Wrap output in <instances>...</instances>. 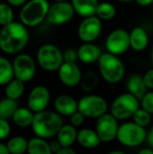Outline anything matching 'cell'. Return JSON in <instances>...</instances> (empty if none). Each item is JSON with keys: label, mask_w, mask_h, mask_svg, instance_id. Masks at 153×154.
Instances as JSON below:
<instances>
[{"label": "cell", "mask_w": 153, "mask_h": 154, "mask_svg": "<svg viewBox=\"0 0 153 154\" xmlns=\"http://www.w3.org/2000/svg\"><path fill=\"white\" fill-rule=\"evenodd\" d=\"M29 33L23 23L11 22L0 32V49L8 54L21 51L28 43Z\"/></svg>", "instance_id": "6da1fadb"}, {"label": "cell", "mask_w": 153, "mask_h": 154, "mask_svg": "<svg viewBox=\"0 0 153 154\" xmlns=\"http://www.w3.org/2000/svg\"><path fill=\"white\" fill-rule=\"evenodd\" d=\"M62 125L63 120L58 112L43 110L35 113L32 128L36 136L48 139L57 135Z\"/></svg>", "instance_id": "7a4b0ae2"}, {"label": "cell", "mask_w": 153, "mask_h": 154, "mask_svg": "<svg viewBox=\"0 0 153 154\" xmlns=\"http://www.w3.org/2000/svg\"><path fill=\"white\" fill-rule=\"evenodd\" d=\"M97 61L100 74L107 83L117 84L124 79L125 67L117 55L110 52L102 53Z\"/></svg>", "instance_id": "3957f363"}, {"label": "cell", "mask_w": 153, "mask_h": 154, "mask_svg": "<svg viewBox=\"0 0 153 154\" xmlns=\"http://www.w3.org/2000/svg\"><path fill=\"white\" fill-rule=\"evenodd\" d=\"M48 0H31L27 2L20 12L21 22L28 27H34L47 18L50 9Z\"/></svg>", "instance_id": "277c9868"}, {"label": "cell", "mask_w": 153, "mask_h": 154, "mask_svg": "<svg viewBox=\"0 0 153 154\" xmlns=\"http://www.w3.org/2000/svg\"><path fill=\"white\" fill-rule=\"evenodd\" d=\"M116 138L124 146L136 147L145 142L147 139V132L145 127L134 122H128L119 126Z\"/></svg>", "instance_id": "5b68a950"}, {"label": "cell", "mask_w": 153, "mask_h": 154, "mask_svg": "<svg viewBox=\"0 0 153 154\" xmlns=\"http://www.w3.org/2000/svg\"><path fill=\"white\" fill-rule=\"evenodd\" d=\"M139 99L131 93H124L118 96L111 104L110 113L117 120H125L133 116L140 108Z\"/></svg>", "instance_id": "8992f818"}, {"label": "cell", "mask_w": 153, "mask_h": 154, "mask_svg": "<svg viewBox=\"0 0 153 154\" xmlns=\"http://www.w3.org/2000/svg\"><path fill=\"white\" fill-rule=\"evenodd\" d=\"M37 60L42 69L46 71H56L59 70L64 62L63 53L56 45L46 43L39 48Z\"/></svg>", "instance_id": "52a82bcc"}, {"label": "cell", "mask_w": 153, "mask_h": 154, "mask_svg": "<svg viewBox=\"0 0 153 154\" xmlns=\"http://www.w3.org/2000/svg\"><path fill=\"white\" fill-rule=\"evenodd\" d=\"M78 103V111L86 117L98 118L107 112L108 105L106 100L98 95H87L80 98Z\"/></svg>", "instance_id": "ba28073f"}, {"label": "cell", "mask_w": 153, "mask_h": 154, "mask_svg": "<svg viewBox=\"0 0 153 154\" xmlns=\"http://www.w3.org/2000/svg\"><path fill=\"white\" fill-rule=\"evenodd\" d=\"M75 14V9L71 3L67 1L56 2L50 6L47 20L50 24L60 25L69 22Z\"/></svg>", "instance_id": "9c48e42d"}, {"label": "cell", "mask_w": 153, "mask_h": 154, "mask_svg": "<svg viewBox=\"0 0 153 154\" xmlns=\"http://www.w3.org/2000/svg\"><path fill=\"white\" fill-rule=\"evenodd\" d=\"M130 47V33L124 29L112 31L106 40V48L108 52L117 56L126 52Z\"/></svg>", "instance_id": "30bf717a"}, {"label": "cell", "mask_w": 153, "mask_h": 154, "mask_svg": "<svg viewBox=\"0 0 153 154\" xmlns=\"http://www.w3.org/2000/svg\"><path fill=\"white\" fill-rule=\"evenodd\" d=\"M119 125L117 119L110 113H106L97 118L96 131L98 134L102 143H110L117 137Z\"/></svg>", "instance_id": "8fae6325"}, {"label": "cell", "mask_w": 153, "mask_h": 154, "mask_svg": "<svg viewBox=\"0 0 153 154\" xmlns=\"http://www.w3.org/2000/svg\"><path fill=\"white\" fill-rule=\"evenodd\" d=\"M103 29L102 20L96 15L85 17L78 28V38L84 42H93L96 41Z\"/></svg>", "instance_id": "7c38bea8"}, {"label": "cell", "mask_w": 153, "mask_h": 154, "mask_svg": "<svg viewBox=\"0 0 153 154\" xmlns=\"http://www.w3.org/2000/svg\"><path fill=\"white\" fill-rule=\"evenodd\" d=\"M13 68L15 79L23 82L32 80L35 75V62L28 54H19L14 60Z\"/></svg>", "instance_id": "4fadbf2b"}, {"label": "cell", "mask_w": 153, "mask_h": 154, "mask_svg": "<svg viewBox=\"0 0 153 154\" xmlns=\"http://www.w3.org/2000/svg\"><path fill=\"white\" fill-rule=\"evenodd\" d=\"M58 71L59 79L63 85L73 88L81 83L82 73L80 69L75 62L64 61Z\"/></svg>", "instance_id": "5bb4252c"}, {"label": "cell", "mask_w": 153, "mask_h": 154, "mask_svg": "<svg viewBox=\"0 0 153 154\" xmlns=\"http://www.w3.org/2000/svg\"><path fill=\"white\" fill-rule=\"evenodd\" d=\"M50 94L44 86H37L32 89L28 97V106L34 112H41L46 109L50 103Z\"/></svg>", "instance_id": "9a60e30c"}, {"label": "cell", "mask_w": 153, "mask_h": 154, "mask_svg": "<svg viewBox=\"0 0 153 154\" xmlns=\"http://www.w3.org/2000/svg\"><path fill=\"white\" fill-rule=\"evenodd\" d=\"M54 107L56 112L60 116H71L74 113L78 111V103L71 96L63 94L56 97Z\"/></svg>", "instance_id": "2e32d148"}, {"label": "cell", "mask_w": 153, "mask_h": 154, "mask_svg": "<svg viewBox=\"0 0 153 154\" xmlns=\"http://www.w3.org/2000/svg\"><path fill=\"white\" fill-rule=\"evenodd\" d=\"M101 55V49L92 42H85L78 50V57L79 60L86 64H91L97 61Z\"/></svg>", "instance_id": "e0dca14e"}, {"label": "cell", "mask_w": 153, "mask_h": 154, "mask_svg": "<svg viewBox=\"0 0 153 154\" xmlns=\"http://www.w3.org/2000/svg\"><path fill=\"white\" fill-rule=\"evenodd\" d=\"M77 142L86 149H95L100 145L101 139L96 130L83 128L78 132Z\"/></svg>", "instance_id": "ac0fdd59"}, {"label": "cell", "mask_w": 153, "mask_h": 154, "mask_svg": "<svg viewBox=\"0 0 153 154\" xmlns=\"http://www.w3.org/2000/svg\"><path fill=\"white\" fill-rule=\"evenodd\" d=\"M131 48L136 51H144L149 44V36L145 29L137 26L130 32Z\"/></svg>", "instance_id": "d6986e66"}, {"label": "cell", "mask_w": 153, "mask_h": 154, "mask_svg": "<svg viewBox=\"0 0 153 154\" xmlns=\"http://www.w3.org/2000/svg\"><path fill=\"white\" fill-rule=\"evenodd\" d=\"M126 88L129 93L133 94L139 100L142 98V97L147 93V86L144 82L143 77L138 74L132 75L126 83Z\"/></svg>", "instance_id": "ffe728a7"}, {"label": "cell", "mask_w": 153, "mask_h": 154, "mask_svg": "<svg viewBox=\"0 0 153 154\" xmlns=\"http://www.w3.org/2000/svg\"><path fill=\"white\" fill-rule=\"evenodd\" d=\"M78 131L73 125H63L60 129L57 139L61 147H71L77 141Z\"/></svg>", "instance_id": "44dd1931"}, {"label": "cell", "mask_w": 153, "mask_h": 154, "mask_svg": "<svg viewBox=\"0 0 153 154\" xmlns=\"http://www.w3.org/2000/svg\"><path fill=\"white\" fill-rule=\"evenodd\" d=\"M71 4L75 12L82 17H88L96 15V7L98 5L97 0H71Z\"/></svg>", "instance_id": "7402d4cb"}, {"label": "cell", "mask_w": 153, "mask_h": 154, "mask_svg": "<svg viewBox=\"0 0 153 154\" xmlns=\"http://www.w3.org/2000/svg\"><path fill=\"white\" fill-rule=\"evenodd\" d=\"M33 117H34V115L30 108L20 107V108H17V110L15 111L13 116V120H14V123L17 126L24 128V127H28L32 125Z\"/></svg>", "instance_id": "603a6c76"}, {"label": "cell", "mask_w": 153, "mask_h": 154, "mask_svg": "<svg viewBox=\"0 0 153 154\" xmlns=\"http://www.w3.org/2000/svg\"><path fill=\"white\" fill-rule=\"evenodd\" d=\"M27 152L30 154H50L51 150L50 147V143L41 137H34L32 138L28 142V149Z\"/></svg>", "instance_id": "cb8c5ba5"}, {"label": "cell", "mask_w": 153, "mask_h": 154, "mask_svg": "<svg viewBox=\"0 0 153 154\" xmlns=\"http://www.w3.org/2000/svg\"><path fill=\"white\" fill-rule=\"evenodd\" d=\"M18 108L16 100L6 97L0 101V119L9 120L13 118L15 111Z\"/></svg>", "instance_id": "d4e9b609"}, {"label": "cell", "mask_w": 153, "mask_h": 154, "mask_svg": "<svg viewBox=\"0 0 153 154\" xmlns=\"http://www.w3.org/2000/svg\"><path fill=\"white\" fill-rule=\"evenodd\" d=\"M24 82L15 79H12L10 82H8L5 88V96L6 97H9L11 99L17 100L22 97L24 91Z\"/></svg>", "instance_id": "484cf974"}, {"label": "cell", "mask_w": 153, "mask_h": 154, "mask_svg": "<svg viewBox=\"0 0 153 154\" xmlns=\"http://www.w3.org/2000/svg\"><path fill=\"white\" fill-rule=\"evenodd\" d=\"M96 15L102 21H109L116 15V8L114 5L108 2H102L96 7Z\"/></svg>", "instance_id": "4316f807"}, {"label": "cell", "mask_w": 153, "mask_h": 154, "mask_svg": "<svg viewBox=\"0 0 153 154\" xmlns=\"http://www.w3.org/2000/svg\"><path fill=\"white\" fill-rule=\"evenodd\" d=\"M14 76V68L11 62L7 59L0 57V85L7 84Z\"/></svg>", "instance_id": "83f0119b"}, {"label": "cell", "mask_w": 153, "mask_h": 154, "mask_svg": "<svg viewBox=\"0 0 153 154\" xmlns=\"http://www.w3.org/2000/svg\"><path fill=\"white\" fill-rule=\"evenodd\" d=\"M7 148L9 153L22 154L24 153L28 149V142L22 136H15L9 140L7 143Z\"/></svg>", "instance_id": "f1b7e54d"}, {"label": "cell", "mask_w": 153, "mask_h": 154, "mask_svg": "<svg viewBox=\"0 0 153 154\" xmlns=\"http://www.w3.org/2000/svg\"><path fill=\"white\" fill-rule=\"evenodd\" d=\"M133 122L142 127H147L151 122V114L143 108H139L133 116Z\"/></svg>", "instance_id": "f546056e"}, {"label": "cell", "mask_w": 153, "mask_h": 154, "mask_svg": "<svg viewBox=\"0 0 153 154\" xmlns=\"http://www.w3.org/2000/svg\"><path fill=\"white\" fill-rule=\"evenodd\" d=\"M13 19H14V13L12 8L6 4L0 3V24L4 26L13 22Z\"/></svg>", "instance_id": "4dcf8cb0"}, {"label": "cell", "mask_w": 153, "mask_h": 154, "mask_svg": "<svg viewBox=\"0 0 153 154\" xmlns=\"http://www.w3.org/2000/svg\"><path fill=\"white\" fill-rule=\"evenodd\" d=\"M97 84V78L96 76L92 72V71H88L85 78L81 80V86L84 91H91Z\"/></svg>", "instance_id": "1f68e13d"}, {"label": "cell", "mask_w": 153, "mask_h": 154, "mask_svg": "<svg viewBox=\"0 0 153 154\" xmlns=\"http://www.w3.org/2000/svg\"><path fill=\"white\" fill-rule=\"evenodd\" d=\"M142 108L153 115V91L147 92L141 99Z\"/></svg>", "instance_id": "d6a6232c"}, {"label": "cell", "mask_w": 153, "mask_h": 154, "mask_svg": "<svg viewBox=\"0 0 153 154\" xmlns=\"http://www.w3.org/2000/svg\"><path fill=\"white\" fill-rule=\"evenodd\" d=\"M11 128L7 120L0 119V140L5 139L10 134Z\"/></svg>", "instance_id": "836d02e7"}, {"label": "cell", "mask_w": 153, "mask_h": 154, "mask_svg": "<svg viewBox=\"0 0 153 154\" xmlns=\"http://www.w3.org/2000/svg\"><path fill=\"white\" fill-rule=\"evenodd\" d=\"M78 57V51L73 49H68L63 52V60L66 62H76Z\"/></svg>", "instance_id": "e575fe53"}, {"label": "cell", "mask_w": 153, "mask_h": 154, "mask_svg": "<svg viewBox=\"0 0 153 154\" xmlns=\"http://www.w3.org/2000/svg\"><path fill=\"white\" fill-rule=\"evenodd\" d=\"M85 116L80 112V111H77L76 113H74L71 116H70V122L71 125H73L74 126H80L84 121H85Z\"/></svg>", "instance_id": "d590c367"}, {"label": "cell", "mask_w": 153, "mask_h": 154, "mask_svg": "<svg viewBox=\"0 0 153 154\" xmlns=\"http://www.w3.org/2000/svg\"><path fill=\"white\" fill-rule=\"evenodd\" d=\"M144 82L148 88L153 89V69H149L143 76Z\"/></svg>", "instance_id": "8d00e7d4"}, {"label": "cell", "mask_w": 153, "mask_h": 154, "mask_svg": "<svg viewBox=\"0 0 153 154\" xmlns=\"http://www.w3.org/2000/svg\"><path fill=\"white\" fill-rule=\"evenodd\" d=\"M50 150H51V152L53 153H58L59 151L61 149V145L60 143H59V141H53L50 143Z\"/></svg>", "instance_id": "74e56055"}, {"label": "cell", "mask_w": 153, "mask_h": 154, "mask_svg": "<svg viewBox=\"0 0 153 154\" xmlns=\"http://www.w3.org/2000/svg\"><path fill=\"white\" fill-rule=\"evenodd\" d=\"M76 152L70 147H61L57 154H75Z\"/></svg>", "instance_id": "f35d334b"}, {"label": "cell", "mask_w": 153, "mask_h": 154, "mask_svg": "<svg viewBox=\"0 0 153 154\" xmlns=\"http://www.w3.org/2000/svg\"><path fill=\"white\" fill-rule=\"evenodd\" d=\"M147 142L151 148L153 149V126L151 128L149 134H147Z\"/></svg>", "instance_id": "ab89813d"}, {"label": "cell", "mask_w": 153, "mask_h": 154, "mask_svg": "<svg viewBox=\"0 0 153 154\" xmlns=\"http://www.w3.org/2000/svg\"><path fill=\"white\" fill-rule=\"evenodd\" d=\"M7 1L10 5L14 6H20V5H24L27 0H7Z\"/></svg>", "instance_id": "60d3db41"}, {"label": "cell", "mask_w": 153, "mask_h": 154, "mask_svg": "<svg viewBox=\"0 0 153 154\" xmlns=\"http://www.w3.org/2000/svg\"><path fill=\"white\" fill-rule=\"evenodd\" d=\"M135 1L141 6H149L153 3V0H135Z\"/></svg>", "instance_id": "b9f144b4"}, {"label": "cell", "mask_w": 153, "mask_h": 154, "mask_svg": "<svg viewBox=\"0 0 153 154\" xmlns=\"http://www.w3.org/2000/svg\"><path fill=\"white\" fill-rule=\"evenodd\" d=\"M0 154H9V151L7 145L0 143Z\"/></svg>", "instance_id": "7bdbcfd3"}, {"label": "cell", "mask_w": 153, "mask_h": 154, "mask_svg": "<svg viewBox=\"0 0 153 154\" xmlns=\"http://www.w3.org/2000/svg\"><path fill=\"white\" fill-rule=\"evenodd\" d=\"M140 154H153V149L152 148H146V149H142L139 152Z\"/></svg>", "instance_id": "ee69618b"}, {"label": "cell", "mask_w": 153, "mask_h": 154, "mask_svg": "<svg viewBox=\"0 0 153 154\" xmlns=\"http://www.w3.org/2000/svg\"><path fill=\"white\" fill-rule=\"evenodd\" d=\"M110 154H124V152L122 151H113V152H110Z\"/></svg>", "instance_id": "f6af8a7d"}, {"label": "cell", "mask_w": 153, "mask_h": 154, "mask_svg": "<svg viewBox=\"0 0 153 154\" xmlns=\"http://www.w3.org/2000/svg\"><path fill=\"white\" fill-rule=\"evenodd\" d=\"M118 1L124 2V3H129V2H132V1H133V0H118Z\"/></svg>", "instance_id": "bcb514c9"}, {"label": "cell", "mask_w": 153, "mask_h": 154, "mask_svg": "<svg viewBox=\"0 0 153 154\" xmlns=\"http://www.w3.org/2000/svg\"><path fill=\"white\" fill-rule=\"evenodd\" d=\"M151 63H152L153 65V46L152 49H151Z\"/></svg>", "instance_id": "7dc6e473"}, {"label": "cell", "mask_w": 153, "mask_h": 154, "mask_svg": "<svg viewBox=\"0 0 153 154\" xmlns=\"http://www.w3.org/2000/svg\"><path fill=\"white\" fill-rule=\"evenodd\" d=\"M55 2H61V1H66V0H54Z\"/></svg>", "instance_id": "c3c4849f"}, {"label": "cell", "mask_w": 153, "mask_h": 154, "mask_svg": "<svg viewBox=\"0 0 153 154\" xmlns=\"http://www.w3.org/2000/svg\"><path fill=\"white\" fill-rule=\"evenodd\" d=\"M0 2H1V0H0Z\"/></svg>", "instance_id": "681fc988"}]
</instances>
